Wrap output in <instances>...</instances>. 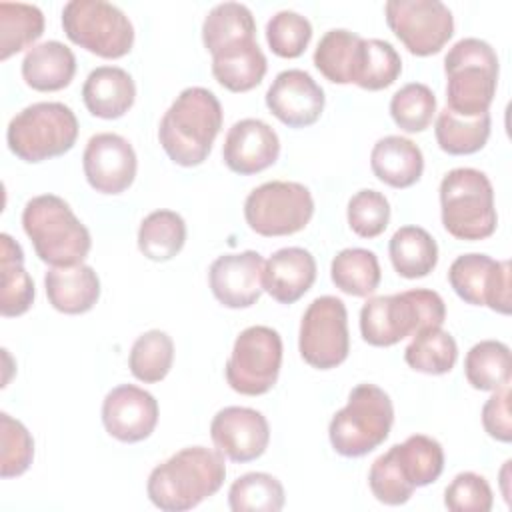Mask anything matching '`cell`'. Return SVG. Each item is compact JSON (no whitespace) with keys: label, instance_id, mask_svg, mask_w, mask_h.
<instances>
[{"label":"cell","instance_id":"6da1fadb","mask_svg":"<svg viewBox=\"0 0 512 512\" xmlns=\"http://www.w3.org/2000/svg\"><path fill=\"white\" fill-rule=\"evenodd\" d=\"M226 478L224 454L206 446H188L152 468L146 494L164 512H184L214 496Z\"/></svg>","mask_w":512,"mask_h":512},{"label":"cell","instance_id":"7a4b0ae2","mask_svg":"<svg viewBox=\"0 0 512 512\" xmlns=\"http://www.w3.org/2000/svg\"><path fill=\"white\" fill-rule=\"evenodd\" d=\"M222 128V106L216 94L202 86L184 88L158 126L166 156L178 166H200L212 152Z\"/></svg>","mask_w":512,"mask_h":512},{"label":"cell","instance_id":"3957f363","mask_svg":"<svg viewBox=\"0 0 512 512\" xmlns=\"http://www.w3.org/2000/svg\"><path fill=\"white\" fill-rule=\"evenodd\" d=\"M444 320L442 296L428 288H414L368 298L360 310V334L370 346L386 348L424 328H438Z\"/></svg>","mask_w":512,"mask_h":512},{"label":"cell","instance_id":"277c9868","mask_svg":"<svg viewBox=\"0 0 512 512\" xmlns=\"http://www.w3.org/2000/svg\"><path fill=\"white\" fill-rule=\"evenodd\" d=\"M22 228L36 256L50 266H76L88 256L92 238L70 204L56 194H40L26 202Z\"/></svg>","mask_w":512,"mask_h":512},{"label":"cell","instance_id":"5b68a950","mask_svg":"<svg viewBox=\"0 0 512 512\" xmlns=\"http://www.w3.org/2000/svg\"><path fill=\"white\" fill-rule=\"evenodd\" d=\"M446 108L462 118L486 114L498 86L496 50L480 38H462L444 56Z\"/></svg>","mask_w":512,"mask_h":512},{"label":"cell","instance_id":"8992f818","mask_svg":"<svg viewBox=\"0 0 512 512\" xmlns=\"http://www.w3.org/2000/svg\"><path fill=\"white\" fill-rule=\"evenodd\" d=\"M438 192L442 226L450 236L476 242L494 234V188L482 170L454 168L444 174Z\"/></svg>","mask_w":512,"mask_h":512},{"label":"cell","instance_id":"52a82bcc","mask_svg":"<svg viewBox=\"0 0 512 512\" xmlns=\"http://www.w3.org/2000/svg\"><path fill=\"white\" fill-rule=\"evenodd\" d=\"M394 406L390 396L376 384H358L348 402L338 410L328 426V438L340 456L358 458L376 450L390 434Z\"/></svg>","mask_w":512,"mask_h":512},{"label":"cell","instance_id":"ba28073f","mask_svg":"<svg viewBox=\"0 0 512 512\" xmlns=\"http://www.w3.org/2000/svg\"><path fill=\"white\" fill-rule=\"evenodd\" d=\"M78 138V118L62 102H34L6 128V142L20 160L36 164L66 154Z\"/></svg>","mask_w":512,"mask_h":512},{"label":"cell","instance_id":"9c48e42d","mask_svg":"<svg viewBox=\"0 0 512 512\" xmlns=\"http://www.w3.org/2000/svg\"><path fill=\"white\" fill-rule=\"evenodd\" d=\"M62 28L70 42L100 58H122L134 44L130 18L106 0L66 2L62 8Z\"/></svg>","mask_w":512,"mask_h":512},{"label":"cell","instance_id":"30bf717a","mask_svg":"<svg viewBox=\"0 0 512 512\" xmlns=\"http://www.w3.org/2000/svg\"><path fill=\"white\" fill-rule=\"evenodd\" d=\"M314 214L310 190L300 182L272 180L254 188L244 200V218L252 232L272 238L306 228Z\"/></svg>","mask_w":512,"mask_h":512},{"label":"cell","instance_id":"8fae6325","mask_svg":"<svg viewBox=\"0 0 512 512\" xmlns=\"http://www.w3.org/2000/svg\"><path fill=\"white\" fill-rule=\"evenodd\" d=\"M282 338L270 326H248L232 346L224 374L228 386L244 396H262L278 380Z\"/></svg>","mask_w":512,"mask_h":512},{"label":"cell","instance_id":"7c38bea8","mask_svg":"<svg viewBox=\"0 0 512 512\" xmlns=\"http://www.w3.org/2000/svg\"><path fill=\"white\" fill-rule=\"evenodd\" d=\"M298 350L302 360L318 370L340 366L350 352L348 312L340 298H314L300 320Z\"/></svg>","mask_w":512,"mask_h":512},{"label":"cell","instance_id":"4fadbf2b","mask_svg":"<svg viewBox=\"0 0 512 512\" xmlns=\"http://www.w3.org/2000/svg\"><path fill=\"white\" fill-rule=\"evenodd\" d=\"M386 22L410 54H438L454 34V16L440 0H388Z\"/></svg>","mask_w":512,"mask_h":512},{"label":"cell","instance_id":"5bb4252c","mask_svg":"<svg viewBox=\"0 0 512 512\" xmlns=\"http://www.w3.org/2000/svg\"><path fill=\"white\" fill-rule=\"evenodd\" d=\"M452 290L472 306H488L498 314H510V262L488 254L470 252L458 256L448 268Z\"/></svg>","mask_w":512,"mask_h":512},{"label":"cell","instance_id":"9a60e30c","mask_svg":"<svg viewBox=\"0 0 512 512\" xmlns=\"http://www.w3.org/2000/svg\"><path fill=\"white\" fill-rule=\"evenodd\" d=\"M82 168L88 184L100 194H120L136 178L138 158L132 144L114 132L94 134L82 156Z\"/></svg>","mask_w":512,"mask_h":512},{"label":"cell","instance_id":"2e32d148","mask_svg":"<svg viewBox=\"0 0 512 512\" xmlns=\"http://www.w3.org/2000/svg\"><path fill=\"white\" fill-rule=\"evenodd\" d=\"M210 438L224 458L244 464L266 452L270 426L266 416L254 408L226 406L212 418Z\"/></svg>","mask_w":512,"mask_h":512},{"label":"cell","instance_id":"e0dca14e","mask_svg":"<svg viewBox=\"0 0 512 512\" xmlns=\"http://www.w3.org/2000/svg\"><path fill=\"white\" fill-rule=\"evenodd\" d=\"M102 424L120 442H142L158 424V402L140 386L120 384L102 402Z\"/></svg>","mask_w":512,"mask_h":512},{"label":"cell","instance_id":"ac0fdd59","mask_svg":"<svg viewBox=\"0 0 512 512\" xmlns=\"http://www.w3.org/2000/svg\"><path fill=\"white\" fill-rule=\"evenodd\" d=\"M264 258L254 250L218 256L208 270L214 298L226 308H250L258 302L264 284Z\"/></svg>","mask_w":512,"mask_h":512},{"label":"cell","instance_id":"d6986e66","mask_svg":"<svg viewBox=\"0 0 512 512\" xmlns=\"http://www.w3.org/2000/svg\"><path fill=\"white\" fill-rule=\"evenodd\" d=\"M324 90L300 68L282 70L266 90L268 110L290 128L312 126L324 110Z\"/></svg>","mask_w":512,"mask_h":512},{"label":"cell","instance_id":"ffe728a7","mask_svg":"<svg viewBox=\"0 0 512 512\" xmlns=\"http://www.w3.org/2000/svg\"><path fill=\"white\" fill-rule=\"evenodd\" d=\"M280 156V138L276 130L260 118H242L234 122L224 138V164L242 176L258 174L270 168Z\"/></svg>","mask_w":512,"mask_h":512},{"label":"cell","instance_id":"44dd1931","mask_svg":"<svg viewBox=\"0 0 512 512\" xmlns=\"http://www.w3.org/2000/svg\"><path fill=\"white\" fill-rule=\"evenodd\" d=\"M316 280V260L300 246L276 250L264 264V290L280 304L300 300Z\"/></svg>","mask_w":512,"mask_h":512},{"label":"cell","instance_id":"7402d4cb","mask_svg":"<svg viewBox=\"0 0 512 512\" xmlns=\"http://www.w3.org/2000/svg\"><path fill=\"white\" fill-rule=\"evenodd\" d=\"M82 100L92 116L116 120L132 108L136 84L120 66H98L82 84Z\"/></svg>","mask_w":512,"mask_h":512},{"label":"cell","instance_id":"603a6c76","mask_svg":"<svg viewBox=\"0 0 512 512\" xmlns=\"http://www.w3.org/2000/svg\"><path fill=\"white\" fill-rule=\"evenodd\" d=\"M48 302L62 314H84L100 298V278L88 264L52 266L44 274Z\"/></svg>","mask_w":512,"mask_h":512},{"label":"cell","instance_id":"cb8c5ba5","mask_svg":"<svg viewBox=\"0 0 512 512\" xmlns=\"http://www.w3.org/2000/svg\"><path fill=\"white\" fill-rule=\"evenodd\" d=\"M266 68L268 62L256 38L238 40L212 54V74L216 82L230 92H248L256 88L262 82Z\"/></svg>","mask_w":512,"mask_h":512},{"label":"cell","instance_id":"d4e9b609","mask_svg":"<svg viewBox=\"0 0 512 512\" xmlns=\"http://www.w3.org/2000/svg\"><path fill=\"white\" fill-rule=\"evenodd\" d=\"M374 176L392 188H410L424 172V156L418 144L404 136H384L370 152Z\"/></svg>","mask_w":512,"mask_h":512},{"label":"cell","instance_id":"484cf974","mask_svg":"<svg viewBox=\"0 0 512 512\" xmlns=\"http://www.w3.org/2000/svg\"><path fill=\"white\" fill-rule=\"evenodd\" d=\"M74 74L76 56L58 40H46L32 46L22 60V78L38 92L62 90L72 82Z\"/></svg>","mask_w":512,"mask_h":512},{"label":"cell","instance_id":"4316f807","mask_svg":"<svg viewBox=\"0 0 512 512\" xmlns=\"http://www.w3.org/2000/svg\"><path fill=\"white\" fill-rule=\"evenodd\" d=\"M0 314L4 318L22 316L34 302V282L24 268L20 244L6 232L0 234Z\"/></svg>","mask_w":512,"mask_h":512},{"label":"cell","instance_id":"83f0119b","mask_svg":"<svg viewBox=\"0 0 512 512\" xmlns=\"http://www.w3.org/2000/svg\"><path fill=\"white\" fill-rule=\"evenodd\" d=\"M388 254L394 270L408 280L428 276L438 264V244L420 226L398 228L388 242Z\"/></svg>","mask_w":512,"mask_h":512},{"label":"cell","instance_id":"f1b7e54d","mask_svg":"<svg viewBox=\"0 0 512 512\" xmlns=\"http://www.w3.org/2000/svg\"><path fill=\"white\" fill-rule=\"evenodd\" d=\"M362 40V36L346 28L328 30L314 50V66L334 84L354 82Z\"/></svg>","mask_w":512,"mask_h":512},{"label":"cell","instance_id":"f546056e","mask_svg":"<svg viewBox=\"0 0 512 512\" xmlns=\"http://www.w3.org/2000/svg\"><path fill=\"white\" fill-rule=\"evenodd\" d=\"M398 468L414 488L436 482L444 470L442 444L426 434H412L402 444L392 446Z\"/></svg>","mask_w":512,"mask_h":512},{"label":"cell","instance_id":"4dcf8cb0","mask_svg":"<svg viewBox=\"0 0 512 512\" xmlns=\"http://www.w3.org/2000/svg\"><path fill=\"white\" fill-rule=\"evenodd\" d=\"M186 242V222L174 210L150 212L138 228V250L154 262L172 260Z\"/></svg>","mask_w":512,"mask_h":512},{"label":"cell","instance_id":"1f68e13d","mask_svg":"<svg viewBox=\"0 0 512 512\" xmlns=\"http://www.w3.org/2000/svg\"><path fill=\"white\" fill-rule=\"evenodd\" d=\"M330 278L338 290L350 296H370L380 280V264L372 250L366 248H344L330 264Z\"/></svg>","mask_w":512,"mask_h":512},{"label":"cell","instance_id":"d6a6232c","mask_svg":"<svg viewBox=\"0 0 512 512\" xmlns=\"http://www.w3.org/2000/svg\"><path fill=\"white\" fill-rule=\"evenodd\" d=\"M464 374L468 384L476 390L492 392L510 384V374H512L510 348L500 340L476 342L466 352Z\"/></svg>","mask_w":512,"mask_h":512},{"label":"cell","instance_id":"836d02e7","mask_svg":"<svg viewBox=\"0 0 512 512\" xmlns=\"http://www.w3.org/2000/svg\"><path fill=\"white\" fill-rule=\"evenodd\" d=\"M490 114H480L474 118H462L448 108L438 112L434 136L446 154L466 156L482 150L490 138Z\"/></svg>","mask_w":512,"mask_h":512},{"label":"cell","instance_id":"e575fe53","mask_svg":"<svg viewBox=\"0 0 512 512\" xmlns=\"http://www.w3.org/2000/svg\"><path fill=\"white\" fill-rule=\"evenodd\" d=\"M406 364L422 374L440 376L454 368L458 360V346L450 332L438 328H424L414 334L404 350Z\"/></svg>","mask_w":512,"mask_h":512},{"label":"cell","instance_id":"d590c367","mask_svg":"<svg viewBox=\"0 0 512 512\" xmlns=\"http://www.w3.org/2000/svg\"><path fill=\"white\" fill-rule=\"evenodd\" d=\"M256 36V22L248 6L240 2L216 4L202 22V42L210 54L244 38Z\"/></svg>","mask_w":512,"mask_h":512},{"label":"cell","instance_id":"8d00e7d4","mask_svg":"<svg viewBox=\"0 0 512 512\" xmlns=\"http://www.w3.org/2000/svg\"><path fill=\"white\" fill-rule=\"evenodd\" d=\"M44 32V14L34 4L0 2V60L32 46Z\"/></svg>","mask_w":512,"mask_h":512},{"label":"cell","instance_id":"74e56055","mask_svg":"<svg viewBox=\"0 0 512 512\" xmlns=\"http://www.w3.org/2000/svg\"><path fill=\"white\" fill-rule=\"evenodd\" d=\"M284 500L282 482L266 472L242 474L228 490V506L234 512H280Z\"/></svg>","mask_w":512,"mask_h":512},{"label":"cell","instance_id":"f35d334b","mask_svg":"<svg viewBox=\"0 0 512 512\" xmlns=\"http://www.w3.org/2000/svg\"><path fill=\"white\" fill-rule=\"evenodd\" d=\"M174 362V342L164 330L140 334L130 350L128 366L136 380L144 384L160 382L168 376Z\"/></svg>","mask_w":512,"mask_h":512},{"label":"cell","instance_id":"ab89813d","mask_svg":"<svg viewBox=\"0 0 512 512\" xmlns=\"http://www.w3.org/2000/svg\"><path fill=\"white\" fill-rule=\"evenodd\" d=\"M402 72V58L396 48L380 38H364L356 68L354 84L376 92L384 90L398 80Z\"/></svg>","mask_w":512,"mask_h":512},{"label":"cell","instance_id":"60d3db41","mask_svg":"<svg viewBox=\"0 0 512 512\" xmlns=\"http://www.w3.org/2000/svg\"><path fill=\"white\" fill-rule=\"evenodd\" d=\"M436 114V96L422 82H410L390 98V116L404 132H422Z\"/></svg>","mask_w":512,"mask_h":512},{"label":"cell","instance_id":"b9f144b4","mask_svg":"<svg viewBox=\"0 0 512 512\" xmlns=\"http://www.w3.org/2000/svg\"><path fill=\"white\" fill-rule=\"evenodd\" d=\"M312 40V24L294 10H280L266 22V42L280 58H298Z\"/></svg>","mask_w":512,"mask_h":512},{"label":"cell","instance_id":"7bdbcfd3","mask_svg":"<svg viewBox=\"0 0 512 512\" xmlns=\"http://www.w3.org/2000/svg\"><path fill=\"white\" fill-rule=\"evenodd\" d=\"M346 218L354 234L360 238H376L390 222V204L382 192L364 188L348 200Z\"/></svg>","mask_w":512,"mask_h":512},{"label":"cell","instance_id":"ee69618b","mask_svg":"<svg viewBox=\"0 0 512 512\" xmlns=\"http://www.w3.org/2000/svg\"><path fill=\"white\" fill-rule=\"evenodd\" d=\"M0 440H2V478H14L24 474L34 460V440L28 428L14 420L10 414H0Z\"/></svg>","mask_w":512,"mask_h":512},{"label":"cell","instance_id":"f6af8a7d","mask_svg":"<svg viewBox=\"0 0 512 512\" xmlns=\"http://www.w3.org/2000/svg\"><path fill=\"white\" fill-rule=\"evenodd\" d=\"M368 486H370L374 498L382 504H388V506L406 504L412 498L414 490H416L402 476L392 448L388 452L380 454L372 462L370 472H368Z\"/></svg>","mask_w":512,"mask_h":512},{"label":"cell","instance_id":"bcb514c9","mask_svg":"<svg viewBox=\"0 0 512 512\" xmlns=\"http://www.w3.org/2000/svg\"><path fill=\"white\" fill-rule=\"evenodd\" d=\"M492 504V488L476 472L456 474L444 490V506L452 512H490Z\"/></svg>","mask_w":512,"mask_h":512},{"label":"cell","instance_id":"7dc6e473","mask_svg":"<svg viewBox=\"0 0 512 512\" xmlns=\"http://www.w3.org/2000/svg\"><path fill=\"white\" fill-rule=\"evenodd\" d=\"M482 426L490 438L498 442L512 440V416H510V384L492 390V396L482 406Z\"/></svg>","mask_w":512,"mask_h":512}]
</instances>
